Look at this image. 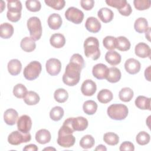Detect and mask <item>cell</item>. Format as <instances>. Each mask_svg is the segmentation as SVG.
<instances>
[{
	"label": "cell",
	"instance_id": "cell-1",
	"mask_svg": "<svg viewBox=\"0 0 151 151\" xmlns=\"http://www.w3.org/2000/svg\"><path fill=\"white\" fill-rule=\"evenodd\" d=\"M84 67L74 61H70L63 76V83L68 86H74L80 81V73Z\"/></svg>",
	"mask_w": 151,
	"mask_h": 151
},
{
	"label": "cell",
	"instance_id": "cell-2",
	"mask_svg": "<svg viewBox=\"0 0 151 151\" xmlns=\"http://www.w3.org/2000/svg\"><path fill=\"white\" fill-rule=\"evenodd\" d=\"M85 55L88 58H91L93 60H97L100 56L99 40L94 37H88L84 42Z\"/></svg>",
	"mask_w": 151,
	"mask_h": 151
},
{
	"label": "cell",
	"instance_id": "cell-3",
	"mask_svg": "<svg viewBox=\"0 0 151 151\" xmlns=\"http://www.w3.org/2000/svg\"><path fill=\"white\" fill-rule=\"evenodd\" d=\"M73 132L71 129L63 125L58 132L57 143L63 147L73 146L76 142V138L72 134Z\"/></svg>",
	"mask_w": 151,
	"mask_h": 151
},
{
	"label": "cell",
	"instance_id": "cell-4",
	"mask_svg": "<svg viewBox=\"0 0 151 151\" xmlns=\"http://www.w3.org/2000/svg\"><path fill=\"white\" fill-rule=\"evenodd\" d=\"M107 114L111 119L116 120H124L128 115L127 107L123 104H113L110 105L107 110Z\"/></svg>",
	"mask_w": 151,
	"mask_h": 151
},
{
	"label": "cell",
	"instance_id": "cell-5",
	"mask_svg": "<svg viewBox=\"0 0 151 151\" xmlns=\"http://www.w3.org/2000/svg\"><path fill=\"white\" fill-rule=\"evenodd\" d=\"M27 24L28 29L29 31L30 37L34 41L40 40L42 31L40 19L37 17H32L28 19Z\"/></svg>",
	"mask_w": 151,
	"mask_h": 151
},
{
	"label": "cell",
	"instance_id": "cell-6",
	"mask_svg": "<svg viewBox=\"0 0 151 151\" xmlns=\"http://www.w3.org/2000/svg\"><path fill=\"white\" fill-rule=\"evenodd\" d=\"M41 70L42 66L41 63L37 61H33L25 67L23 74L27 80H34L39 76Z\"/></svg>",
	"mask_w": 151,
	"mask_h": 151
},
{
	"label": "cell",
	"instance_id": "cell-7",
	"mask_svg": "<svg viewBox=\"0 0 151 151\" xmlns=\"http://www.w3.org/2000/svg\"><path fill=\"white\" fill-rule=\"evenodd\" d=\"M106 3L111 7L117 8L119 13L123 16H129L132 12L131 6L126 0H106Z\"/></svg>",
	"mask_w": 151,
	"mask_h": 151
},
{
	"label": "cell",
	"instance_id": "cell-8",
	"mask_svg": "<svg viewBox=\"0 0 151 151\" xmlns=\"http://www.w3.org/2000/svg\"><path fill=\"white\" fill-rule=\"evenodd\" d=\"M31 136L29 133H24L19 130L11 132L8 137V142L12 145H19L31 140Z\"/></svg>",
	"mask_w": 151,
	"mask_h": 151
},
{
	"label": "cell",
	"instance_id": "cell-9",
	"mask_svg": "<svg viewBox=\"0 0 151 151\" xmlns=\"http://www.w3.org/2000/svg\"><path fill=\"white\" fill-rule=\"evenodd\" d=\"M65 17L68 21L76 24H79L81 23L83 20L84 13L79 9L71 6L66 10Z\"/></svg>",
	"mask_w": 151,
	"mask_h": 151
},
{
	"label": "cell",
	"instance_id": "cell-10",
	"mask_svg": "<svg viewBox=\"0 0 151 151\" xmlns=\"http://www.w3.org/2000/svg\"><path fill=\"white\" fill-rule=\"evenodd\" d=\"M47 72L51 76H54L58 75L61 69V63L57 58H52L47 60L45 64Z\"/></svg>",
	"mask_w": 151,
	"mask_h": 151
},
{
	"label": "cell",
	"instance_id": "cell-11",
	"mask_svg": "<svg viewBox=\"0 0 151 151\" xmlns=\"http://www.w3.org/2000/svg\"><path fill=\"white\" fill-rule=\"evenodd\" d=\"M32 127V120L29 116L26 114L22 115L17 121L18 130L24 133H28Z\"/></svg>",
	"mask_w": 151,
	"mask_h": 151
},
{
	"label": "cell",
	"instance_id": "cell-12",
	"mask_svg": "<svg viewBox=\"0 0 151 151\" xmlns=\"http://www.w3.org/2000/svg\"><path fill=\"white\" fill-rule=\"evenodd\" d=\"M71 126L74 131H83L88 126V120L81 116L77 117H70Z\"/></svg>",
	"mask_w": 151,
	"mask_h": 151
},
{
	"label": "cell",
	"instance_id": "cell-13",
	"mask_svg": "<svg viewBox=\"0 0 151 151\" xmlns=\"http://www.w3.org/2000/svg\"><path fill=\"white\" fill-rule=\"evenodd\" d=\"M109 68L104 64L99 63L93 66L92 73L94 77L99 80L106 79L108 74Z\"/></svg>",
	"mask_w": 151,
	"mask_h": 151
},
{
	"label": "cell",
	"instance_id": "cell-14",
	"mask_svg": "<svg viewBox=\"0 0 151 151\" xmlns=\"http://www.w3.org/2000/svg\"><path fill=\"white\" fill-rule=\"evenodd\" d=\"M96 84L90 79L86 80L81 85V91L83 94L86 96H91L96 91Z\"/></svg>",
	"mask_w": 151,
	"mask_h": 151
},
{
	"label": "cell",
	"instance_id": "cell-15",
	"mask_svg": "<svg viewBox=\"0 0 151 151\" xmlns=\"http://www.w3.org/2000/svg\"><path fill=\"white\" fill-rule=\"evenodd\" d=\"M141 67L140 62L134 58H129L124 63L126 71L130 74H135L139 72Z\"/></svg>",
	"mask_w": 151,
	"mask_h": 151
},
{
	"label": "cell",
	"instance_id": "cell-16",
	"mask_svg": "<svg viewBox=\"0 0 151 151\" xmlns=\"http://www.w3.org/2000/svg\"><path fill=\"white\" fill-rule=\"evenodd\" d=\"M85 27L87 31L93 33L98 32L101 29V24L95 17H88L85 23Z\"/></svg>",
	"mask_w": 151,
	"mask_h": 151
},
{
	"label": "cell",
	"instance_id": "cell-17",
	"mask_svg": "<svg viewBox=\"0 0 151 151\" xmlns=\"http://www.w3.org/2000/svg\"><path fill=\"white\" fill-rule=\"evenodd\" d=\"M150 48L149 46L144 42H139L134 48L135 54L140 58L150 57Z\"/></svg>",
	"mask_w": 151,
	"mask_h": 151
},
{
	"label": "cell",
	"instance_id": "cell-18",
	"mask_svg": "<svg viewBox=\"0 0 151 151\" xmlns=\"http://www.w3.org/2000/svg\"><path fill=\"white\" fill-rule=\"evenodd\" d=\"M18 118V112L13 109H7L4 114V122L5 123H6V124L9 126L14 125Z\"/></svg>",
	"mask_w": 151,
	"mask_h": 151
},
{
	"label": "cell",
	"instance_id": "cell-19",
	"mask_svg": "<svg viewBox=\"0 0 151 151\" xmlns=\"http://www.w3.org/2000/svg\"><path fill=\"white\" fill-rule=\"evenodd\" d=\"M47 22L49 27L51 29L56 30L61 27L63 21L61 16L59 14L54 13L48 17Z\"/></svg>",
	"mask_w": 151,
	"mask_h": 151
},
{
	"label": "cell",
	"instance_id": "cell-20",
	"mask_svg": "<svg viewBox=\"0 0 151 151\" xmlns=\"http://www.w3.org/2000/svg\"><path fill=\"white\" fill-rule=\"evenodd\" d=\"M99 19L104 23H107L112 21L114 17L113 11L108 8H101L97 12Z\"/></svg>",
	"mask_w": 151,
	"mask_h": 151
},
{
	"label": "cell",
	"instance_id": "cell-21",
	"mask_svg": "<svg viewBox=\"0 0 151 151\" xmlns=\"http://www.w3.org/2000/svg\"><path fill=\"white\" fill-rule=\"evenodd\" d=\"M50 42L53 47L60 48L65 45V38L64 36L60 33L54 34L50 37Z\"/></svg>",
	"mask_w": 151,
	"mask_h": 151
},
{
	"label": "cell",
	"instance_id": "cell-22",
	"mask_svg": "<svg viewBox=\"0 0 151 151\" xmlns=\"http://www.w3.org/2000/svg\"><path fill=\"white\" fill-rule=\"evenodd\" d=\"M50 132L47 129H40L35 134V140L40 144H45L51 140Z\"/></svg>",
	"mask_w": 151,
	"mask_h": 151
},
{
	"label": "cell",
	"instance_id": "cell-23",
	"mask_svg": "<svg viewBox=\"0 0 151 151\" xmlns=\"http://www.w3.org/2000/svg\"><path fill=\"white\" fill-rule=\"evenodd\" d=\"M105 60L110 65H116L121 62L122 57L119 53L114 50H111L106 52Z\"/></svg>",
	"mask_w": 151,
	"mask_h": 151
},
{
	"label": "cell",
	"instance_id": "cell-24",
	"mask_svg": "<svg viewBox=\"0 0 151 151\" xmlns=\"http://www.w3.org/2000/svg\"><path fill=\"white\" fill-rule=\"evenodd\" d=\"M8 70L12 76H17L19 74L22 69V64L17 59L11 60L8 63Z\"/></svg>",
	"mask_w": 151,
	"mask_h": 151
},
{
	"label": "cell",
	"instance_id": "cell-25",
	"mask_svg": "<svg viewBox=\"0 0 151 151\" xmlns=\"http://www.w3.org/2000/svg\"><path fill=\"white\" fill-rule=\"evenodd\" d=\"M35 41H34L32 38L25 37L22 38L21 41V48L25 52H31L34 51L36 48V44Z\"/></svg>",
	"mask_w": 151,
	"mask_h": 151
},
{
	"label": "cell",
	"instance_id": "cell-26",
	"mask_svg": "<svg viewBox=\"0 0 151 151\" xmlns=\"http://www.w3.org/2000/svg\"><path fill=\"white\" fill-rule=\"evenodd\" d=\"M122 74L119 68L114 67H111L109 68L108 74L106 77V80L112 83H115L118 82L121 78Z\"/></svg>",
	"mask_w": 151,
	"mask_h": 151
},
{
	"label": "cell",
	"instance_id": "cell-27",
	"mask_svg": "<svg viewBox=\"0 0 151 151\" xmlns=\"http://www.w3.org/2000/svg\"><path fill=\"white\" fill-rule=\"evenodd\" d=\"M136 106L141 110H150V99L143 96H138L134 101Z\"/></svg>",
	"mask_w": 151,
	"mask_h": 151
},
{
	"label": "cell",
	"instance_id": "cell-28",
	"mask_svg": "<svg viewBox=\"0 0 151 151\" xmlns=\"http://www.w3.org/2000/svg\"><path fill=\"white\" fill-rule=\"evenodd\" d=\"M134 28L136 32L138 33H144L149 28L148 22L147 19L143 17H140L137 18L134 24Z\"/></svg>",
	"mask_w": 151,
	"mask_h": 151
},
{
	"label": "cell",
	"instance_id": "cell-29",
	"mask_svg": "<svg viewBox=\"0 0 151 151\" xmlns=\"http://www.w3.org/2000/svg\"><path fill=\"white\" fill-rule=\"evenodd\" d=\"M0 30L1 37L4 39H8L11 38L14 33L13 26L8 22H5L1 24Z\"/></svg>",
	"mask_w": 151,
	"mask_h": 151
},
{
	"label": "cell",
	"instance_id": "cell-30",
	"mask_svg": "<svg viewBox=\"0 0 151 151\" xmlns=\"http://www.w3.org/2000/svg\"><path fill=\"white\" fill-rule=\"evenodd\" d=\"M130 42L129 40L123 36H120L116 38V48L121 51H126L130 48Z\"/></svg>",
	"mask_w": 151,
	"mask_h": 151
},
{
	"label": "cell",
	"instance_id": "cell-31",
	"mask_svg": "<svg viewBox=\"0 0 151 151\" xmlns=\"http://www.w3.org/2000/svg\"><path fill=\"white\" fill-rule=\"evenodd\" d=\"M7 12L14 14H21L22 4L20 1H7Z\"/></svg>",
	"mask_w": 151,
	"mask_h": 151
},
{
	"label": "cell",
	"instance_id": "cell-32",
	"mask_svg": "<svg viewBox=\"0 0 151 151\" xmlns=\"http://www.w3.org/2000/svg\"><path fill=\"white\" fill-rule=\"evenodd\" d=\"M113 95L111 91L107 89H103L100 90L97 94L98 100L103 104L107 103L111 101Z\"/></svg>",
	"mask_w": 151,
	"mask_h": 151
},
{
	"label": "cell",
	"instance_id": "cell-33",
	"mask_svg": "<svg viewBox=\"0 0 151 151\" xmlns=\"http://www.w3.org/2000/svg\"><path fill=\"white\" fill-rule=\"evenodd\" d=\"M40 96L38 94L33 91H29L24 98V102L29 106L35 105L40 101Z\"/></svg>",
	"mask_w": 151,
	"mask_h": 151
},
{
	"label": "cell",
	"instance_id": "cell-34",
	"mask_svg": "<svg viewBox=\"0 0 151 151\" xmlns=\"http://www.w3.org/2000/svg\"><path fill=\"white\" fill-rule=\"evenodd\" d=\"M83 109L85 113L88 115L94 114L97 109V104L93 100L86 101L83 106Z\"/></svg>",
	"mask_w": 151,
	"mask_h": 151
},
{
	"label": "cell",
	"instance_id": "cell-35",
	"mask_svg": "<svg viewBox=\"0 0 151 151\" xmlns=\"http://www.w3.org/2000/svg\"><path fill=\"white\" fill-rule=\"evenodd\" d=\"M133 91L129 87L123 88L119 93V99L124 102L130 101L133 97Z\"/></svg>",
	"mask_w": 151,
	"mask_h": 151
},
{
	"label": "cell",
	"instance_id": "cell-36",
	"mask_svg": "<svg viewBox=\"0 0 151 151\" xmlns=\"http://www.w3.org/2000/svg\"><path fill=\"white\" fill-rule=\"evenodd\" d=\"M103 140L106 144L114 146L116 145L119 142V137L114 133L107 132L104 134Z\"/></svg>",
	"mask_w": 151,
	"mask_h": 151
},
{
	"label": "cell",
	"instance_id": "cell-37",
	"mask_svg": "<svg viewBox=\"0 0 151 151\" xmlns=\"http://www.w3.org/2000/svg\"><path fill=\"white\" fill-rule=\"evenodd\" d=\"M94 139L91 135L90 134L84 136L80 141V146L84 149L91 148L94 145Z\"/></svg>",
	"mask_w": 151,
	"mask_h": 151
},
{
	"label": "cell",
	"instance_id": "cell-38",
	"mask_svg": "<svg viewBox=\"0 0 151 151\" xmlns=\"http://www.w3.org/2000/svg\"><path fill=\"white\" fill-rule=\"evenodd\" d=\"M54 97L55 101L60 103H63L66 101L68 98V92L64 88H58L54 93Z\"/></svg>",
	"mask_w": 151,
	"mask_h": 151
},
{
	"label": "cell",
	"instance_id": "cell-39",
	"mask_svg": "<svg viewBox=\"0 0 151 151\" xmlns=\"http://www.w3.org/2000/svg\"><path fill=\"white\" fill-rule=\"evenodd\" d=\"M64 116V110L60 106L53 107L50 112V117L54 121H59Z\"/></svg>",
	"mask_w": 151,
	"mask_h": 151
},
{
	"label": "cell",
	"instance_id": "cell-40",
	"mask_svg": "<svg viewBox=\"0 0 151 151\" xmlns=\"http://www.w3.org/2000/svg\"><path fill=\"white\" fill-rule=\"evenodd\" d=\"M27 92L28 91L26 87L22 84H17L13 88L14 95L19 99L24 98Z\"/></svg>",
	"mask_w": 151,
	"mask_h": 151
},
{
	"label": "cell",
	"instance_id": "cell-41",
	"mask_svg": "<svg viewBox=\"0 0 151 151\" xmlns=\"http://www.w3.org/2000/svg\"><path fill=\"white\" fill-rule=\"evenodd\" d=\"M150 140V136L149 133L145 131H142L139 132L136 137V140L137 143L142 146L146 145V144L149 143Z\"/></svg>",
	"mask_w": 151,
	"mask_h": 151
},
{
	"label": "cell",
	"instance_id": "cell-42",
	"mask_svg": "<svg viewBox=\"0 0 151 151\" xmlns=\"http://www.w3.org/2000/svg\"><path fill=\"white\" fill-rule=\"evenodd\" d=\"M44 2L47 5L55 10L62 9L65 4V2L64 0H45Z\"/></svg>",
	"mask_w": 151,
	"mask_h": 151
},
{
	"label": "cell",
	"instance_id": "cell-43",
	"mask_svg": "<svg viewBox=\"0 0 151 151\" xmlns=\"http://www.w3.org/2000/svg\"><path fill=\"white\" fill-rule=\"evenodd\" d=\"M116 38L113 36H106L103 40L104 47L109 50H113L116 48Z\"/></svg>",
	"mask_w": 151,
	"mask_h": 151
},
{
	"label": "cell",
	"instance_id": "cell-44",
	"mask_svg": "<svg viewBox=\"0 0 151 151\" xmlns=\"http://www.w3.org/2000/svg\"><path fill=\"white\" fill-rule=\"evenodd\" d=\"M26 8L31 12H38L41 8V3L37 0H28L25 2Z\"/></svg>",
	"mask_w": 151,
	"mask_h": 151
},
{
	"label": "cell",
	"instance_id": "cell-45",
	"mask_svg": "<svg viewBox=\"0 0 151 151\" xmlns=\"http://www.w3.org/2000/svg\"><path fill=\"white\" fill-rule=\"evenodd\" d=\"M133 4L136 9L139 11H143L150 8L151 2L149 0H134Z\"/></svg>",
	"mask_w": 151,
	"mask_h": 151
},
{
	"label": "cell",
	"instance_id": "cell-46",
	"mask_svg": "<svg viewBox=\"0 0 151 151\" xmlns=\"http://www.w3.org/2000/svg\"><path fill=\"white\" fill-rule=\"evenodd\" d=\"M81 7L86 10L90 11L91 10L94 5V1L93 0H81L80 1Z\"/></svg>",
	"mask_w": 151,
	"mask_h": 151
},
{
	"label": "cell",
	"instance_id": "cell-47",
	"mask_svg": "<svg viewBox=\"0 0 151 151\" xmlns=\"http://www.w3.org/2000/svg\"><path fill=\"white\" fill-rule=\"evenodd\" d=\"M119 150L120 151L123 150H129V151H133L134 150V145L129 141H126L123 142L120 146Z\"/></svg>",
	"mask_w": 151,
	"mask_h": 151
},
{
	"label": "cell",
	"instance_id": "cell-48",
	"mask_svg": "<svg viewBox=\"0 0 151 151\" xmlns=\"http://www.w3.org/2000/svg\"><path fill=\"white\" fill-rule=\"evenodd\" d=\"M38 150V147L34 144H29L28 145H26L24 148L23 150H28V151H37Z\"/></svg>",
	"mask_w": 151,
	"mask_h": 151
},
{
	"label": "cell",
	"instance_id": "cell-49",
	"mask_svg": "<svg viewBox=\"0 0 151 151\" xmlns=\"http://www.w3.org/2000/svg\"><path fill=\"white\" fill-rule=\"evenodd\" d=\"M145 76L147 80L149 81H150V66H149L147 68H146L145 71Z\"/></svg>",
	"mask_w": 151,
	"mask_h": 151
},
{
	"label": "cell",
	"instance_id": "cell-50",
	"mask_svg": "<svg viewBox=\"0 0 151 151\" xmlns=\"http://www.w3.org/2000/svg\"><path fill=\"white\" fill-rule=\"evenodd\" d=\"M95 150H99V151H106L107 150V148L106 147V146L103 145H98L96 148L95 149Z\"/></svg>",
	"mask_w": 151,
	"mask_h": 151
},
{
	"label": "cell",
	"instance_id": "cell-51",
	"mask_svg": "<svg viewBox=\"0 0 151 151\" xmlns=\"http://www.w3.org/2000/svg\"><path fill=\"white\" fill-rule=\"evenodd\" d=\"M150 28L149 27L148 29L146 31V33H145V37L146 38L149 40L150 41Z\"/></svg>",
	"mask_w": 151,
	"mask_h": 151
},
{
	"label": "cell",
	"instance_id": "cell-52",
	"mask_svg": "<svg viewBox=\"0 0 151 151\" xmlns=\"http://www.w3.org/2000/svg\"><path fill=\"white\" fill-rule=\"evenodd\" d=\"M1 12H2L3 11V10L4 9V8L5 7V4L4 3V2L3 1H1Z\"/></svg>",
	"mask_w": 151,
	"mask_h": 151
},
{
	"label": "cell",
	"instance_id": "cell-53",
	"mask_svg": "<svg viewBox=\"0 0 151 151\" xmlns=\"http://www.w3.org/2000/svg\"><path fill=\"white\" fill-rule=\"evenodd\" d=\"M55 150V148L51 147H46L44 149V150Z\"/></svg>",
	"mask_w": 151,
	"mask_h": 151
}]
</instances>
